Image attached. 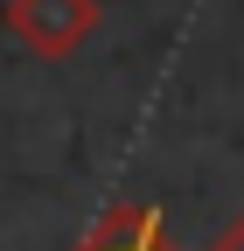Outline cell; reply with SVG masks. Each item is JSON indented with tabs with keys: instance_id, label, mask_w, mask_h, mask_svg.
Returning a JSON list of instances; mask_svg holds the SVG:
<instances>
[{
	"instance_id": "obj_1",
	"label": "cell",
	"mask_w": 244,
	"mask_h": 251,
	"mask_svg": "<svg viewBox=\"0 0 244 251\" xmlns=\"http://www.w3.org/2000/svg\"><path fill=\"white\" fill-rule=\"evenodd\" d=\"M98 0H7V28H14V42L28 56H42V63H63L77 56L91 35H98Z\"/></svg>"
},
{
	"instance_id": "obj_2",
	"label": "cell",
	"mask_w": 244,
	"mask_h": 251,
	"mask_svg": "<svg viewBox=\"0 0 244 251\" xmlns=\"http://www.w3.org/2000/svg\"><path fill=\"white\" fill-rule=\"evenodd\" d=\"M70 251H181V244L168 237V216L154 202H112Z\"/></svg>"
},
{
	"instance_id": "obj_3",
	"label": "cell",
	"mask_w": 244,
	"mask_h": 251,
	"mask_svg": "<svg viewBox=\"0 0 244 251\" xmlns=\"http://www.w3.org/2000/svg\"><path fill=\"white\" fill-rule=\"evenodd\" d=\"M209 251H244V216H230V230H223L217 244H209Z\"/></svg>"
}]
</instances>
